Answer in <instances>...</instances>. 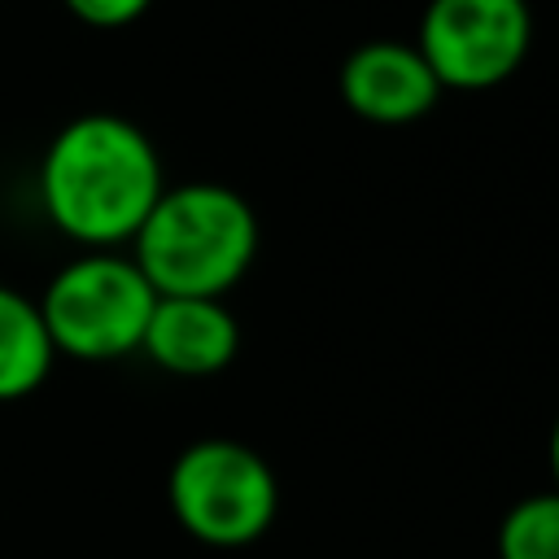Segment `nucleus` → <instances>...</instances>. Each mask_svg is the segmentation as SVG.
Instances as JSON below:
<instances>
[{
	"instance_id": "obj_1",
	"label": "nucleus",
	"mask_w": 559,
	"mask_h": 559,
	"mask_svg": "<svg viewBox=\"0 0 559 559\" xmlns=\"http://www.w3.org/2000/svg\"><path fill=\"white\" fill-rule=\"evenodd\" d=\"M39 210L83 249L131 245L162 197V157L153 140L122 114L70 118L39 157Z\"/></svg>"
},
{
	"instance_id": "obj_2",
	"label": "nucleus",
	"mask_w": 559,
	"mask_h": 559,
	"mask_svg": "<svg viewBox=\"0 0 559 559\" xmlns=\"http://www.w3.org/2000/svg\"><path fill=\"white\" fill-rule=\"evenodd\" d=\"M131 258L157 297H223L258 258V214L227 183L162 188L131 236Z\"/></svg>"
},
{
	"instance_id": "obj_3",
	"label": "nucleus",
	"mask_w": 559,
	"mask_h": 559,
	"mask_svg": "<svg viewBox=\"0 0 559 559\" xmlns=\"http://www.w3.org/2000/svg\"><path fill=\"white\" fill-rule=\"evenodd\" d=\"M57 358L74 362H114L140 354L157 288L144 280L131 253L83 249L52 271L35 297Z\"/></svg>"
},
{
	"instance_id": "obj_4",
	"label": "nucleus",
	"mask_w": 559,
	"mask_h": 559,
	"mask_svg": "<svg viewBox=\"0 0 559 559\" xmlns=\"http://www.w3.org/2000/svg\"><path fill=\"white\" fill-rule=\"evenodd\" d=\"M166 498L188 537L231 550L258 542L275 524L280 480L253 445L231 437H201L175 454Z\"/></svg>"
},
{
	"instance_id": "obj_5",
	"label": "nucleus",
	"mask_w": 559,
	"mask_h": 559,
	"mask_svg": "<svg viewBox=\"0 0 559 559\" xmlns=\"http://www.w3.org/2000/svg\"><path fill=\"white\" fill-rule=\"evenodd\" d=\"M524 0H432L419 26V52L441 87H493L528 52Z\"/></svg>"
},
{
	"instance_id": "obj_6",
	"label": "nucleus",
	"mask_w": 559,
	"mask_h": 559,
	"mask_svg": "<svg viewBox=\"0 0 559 559\" xmlns=\"http://www.w3.org/2000/svg\"><path fill=\"white\" fill-rule=\"evenodd\" d=\"M240 349V323L223 297H157L140 354L170 376H218Z\"/></svg>"
},
{
	"instance_id": "obj_7",
	"label": "nucleus",
	"mask_w": 559,
	"mask_h": 559,
	"mask_svg": "<svg viewBox=\"0 0 559 559\" xmlns=\"http://www.w3.org/2000/svg\"><path fill=\"white\" fill-rule=\"evenodd\" d=\"M437 74L411 44L376 39L349 52L341 66V96L367 122H415L437 105Z\"/></svg>"
},
{
	"instance_id": "obj_8",
	"label": "nucleus",
	"mask_w": 559,
	"mask_h": 559,
	"mask_svg": "<svg viewBox=\"0 0 559 559\" xmlns=\"http://www.w3.org/2000/svg\"><path fill=\"white\" fill-rule=\"evenodd\" d=\"M57 367L39 301L0 280V402L31 397Z\"/></svg>"
},
{
	"instance_id": "obj_9",
	"label": "nucleus",
	"mask_w": 559,
	"mask_h": 559,
	"mask_svg": "<svg viewBox=\"0 0 559 559\" xmlns=\"http://www.w3.org/2000/svg\"><path fill=\"white\" fill-rule=\"evenodd\" d=\"M498 559H559V489L528 493L502 515Z\"/></svg>"
},
{
	"instance_id": "obj_10",
	"label": "nucleus",
	"mask_w": 559,
	"mask_h": 559,
	"mask_svg": "<svg viewBox=\"0 0 559 559\" xmlns=\"http://www.w3.org/2000/svg\"><path fill=\"white\" fill-rule=\"evenodd\" d=\"M79 22L87 26H100V31H118V26H131L153 0H61Z\"/></svg>"
},
{
	"instance_id": "obj_11",
	"label": "nucleus",
	"mask_w": 559,
	"mask_h": 559,
	"mask_svg": "<svg viewBox=\"0 0 559 559\" xmlns=\"http://www.w3.org/2000/svg\"><path fill=\"white\" fill-rule=\"evenodd\" d=\"M550 476H555V489H559V419L550 428Z\"/></svg>"
}]
</instances>
